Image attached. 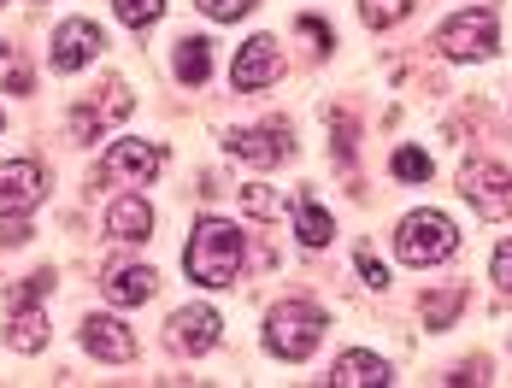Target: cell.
<instances>
[{
    "instance_id": "cell-1",
    "label": "cell",
    "mask_w": 512,
    "mask_h": 388,
    "mask_svg": "<svg viewBox=\"0 0 512 388\" xmlns=\"http://www.w3.org/2000/svg\"><path fill=\"white\" fill-rule=\"evenodd\" d=\"M242 259H248V247H242V230L230 218H201L189 247H183V271L201 289H230L236 271H242Z\"/></svg>"
},
{
    "instance_id": "cell-2",
    "label": "cell",
    "mask_w": 512,
    "mask_h": 388,
    "mask_svg": "<svg viewBox=\"0 0 512 388\" xmlns=\"http://www.w3.org/2000/svg\"><path fill=\"white\" fill-rule=\"evenodd\" d=\"M324 330H330V318H324L312 300H283V306L265 318V347H271L277 359H307V353H318Z\"/></svg>"
},
{
    "instance_id": "cell-3",
    "label": "cell",
    "mask_w": 512,
    "mask_h": 388,
    "mask_svg": "<svg viewBox=\"0 0 512 388\" xmlns=\"http://www.w3.org/2000/svg\"><path fill=\"white\" fill-rule=\"evenodd\" d=\"M395 253L407 259V265H442V259H454L460 253V230H454V218L448 212H407L401 218V230H395Z\"/></svg>"
},
{
    "instance_id": "cell-4",
    "label": "cell",
    "mask_w": 512,
    "mask_h": 388,
    "mask_svg": "<svg viewBox=\"0 0 512 388\" xmlns=\"http://www.w3.org/2000/svg\"><path fill=\"white\" fill-rule=\"evenodd\" d=\"M495 42H501V24H495L489 6H465V12H454V18L436 30V48L448 53L454 65H465V59H489Z\"/></svg>"
},
{
    "instance_id": "cell-5",
    "label": "cell",
    "mask_w": 512,
    "mask_h": 388,
    "mask_svg": "<svg viewBox=\"0 0 512 388\" xmlns=\"http://www.w3.org/2000/svg\"><path fill=\"white\" fill-rule=\"evenodd\" d=\"M460 194L483 212V218H512V171L489 165V159H465Z\"/></svg>"
},
{
    "instance_id": "cell-6",
    "label": "cell",
    "mask_w": 512,
    "mask_h": 388,
    "mask_svg": "<svg viewBox=\"0 0 512 388\" xmlns=\"http://www.w3.org/2000/svg\"><path fill=\"white\" fill-rule=\"evenodd\" d=\"M101 48H106V36L95 18H65L53 30V71H83Z\"/></svg>"
},
{
    "instance_id": "cell-7",
    "label": "cell",
    "mask_w": 512,
    "mask_h": 388,
    "mask_svg": "<svg viewBox=\"0 0 512 388\" xmlns=\"http://www.w3.org/2000/svg\"><path fill=\"white\" fill-rule=\"evenodd\" d=\"M42 165L36 159H12V165H0V218H24V212H36V200H42Z\"/></svg>"
},
{
    "instance_id": "cell-8",
    "label": "cell",
    "mask_w": 512,
    "mask_h": 388,
    "mask_svg": "<svg viewBox=\"0 0 512 388\" xmlns=\"http://www.w3.org/2000/svg\"><path fill=\"white\" fill-rule=\"evenodd\" d=\"M277 77H283V53H277V42H271V36H254V42H242L236 65H230V83H236L242 95H254V89L277 83Z\"/></svg>"
},
{
    "instance_id": "cell-9",
    "label": "cell",
    "mask_w": 512,
    "mask_h": 388,
    "mask_svg": "<svg viewBox=\"0 0 512 388\" xmlns=\"http://www.w3.org/2000/svg\"><path fill=\"white\" fill-rule=\"evenodd\" d=\"M159 165H165V153L154 142H112L106 147V159L95 165V183H112V177H136V183H148L159 177Z\"/></svg>"
},
{
    "instance_id": "cell-10",
    "label": "cell",
    "mask_w": 512,
    "mask_h": 388,
    "mask_svg": "<svg viewBox=\"0 0 512 388\" xmlns=\"http://www.w3.org/2000/svg\"><path fill=\"white\" fill-rule=\"evenodd\" d=\"M230 153L248 159V165H277V159L295 153V142H289V124H254V130L230 136Z\"/></svg>"
},
{
    "instance_id": "cell-11",
    "label": "cell",
    "mask_w": 512,
    "mask_h": 388,
    "mask_svg": "<svg viewBox=\"0 0 512 388\" xmlns=\"http://www.w3.org/2000/svg\"><path fill=\"white\" fill-rule=\"evenodd\" d=\"M218 330H224V318H218L212 306H183V312L171 318V347L206 353V347H218Z\"/></svg>"
},
{
    "instance_id": "cell-12",
    "label": "cell",
    "mask_w": 512,
    "mask_h": 388,
    "mask_svg": "<svg viewBox=\"0 0 512 388\" xmlns=\"http://www.w3.org/2000/svg\"><path fill=\"white\" fill-rule=\"evenodd\" d=\"M83 347L95 359H106V365H130L136 359V336L118 318H83Z\"/></svg>"
},
{
    "instance_id": "cell-13",
    "label": "cell",
    "mask_w": 512,
    "mask_h": 388,
    "mask_svg": "<svg viewBox=\"0 0 512 388\" xmlns=\"http://www.w3.org/2000/svg\"><path fill=\"white\" fill-rule=\"evenodd\" d=\"M148 230H154V206L142 194L112 200V212H106V236L112 242H148Z\"/></svg>"
},
{
    "instance_id": "cell-14",
    "label": "cell",
    "mask_w": 512,
    "mask_h": 388,
    "mask_svg": "<svg viewBox=\"0 0 512 388\" xmlns=\"http://www.w3.org/2000/svg\"><path fill=\"white\" fill-rule=\"evenodd\" d=\"M383 383H389V365L377 353H365V347L342 353L336 371H330V388H383Z\"/></svg>"
},
{
    "instance_id": "cell-15",
    "label": "cell",
    "mask_w": 512,
    "mask_h": 388,
    "mask_svg": "<svg viewBox=\"0 0 512 388\" xmlns=\"http://www.w3.org/2000/svg\"><path fill=\"white\" fill-rule=\"evenodd\" d=\"M154 294V271L148 265H112L106 271V300L112 306H142Z\"/></svg>"
},
{
    "instance_id": "cell-16",
    "label": "cell",
    "mask_w": 512,
    "mask_h": 388,
    "mask_svg": "<svg viewBox=\"0 0 512 388\" xmlns=\"http://www.w3.org/2000/svg\"><path fill=\"white\" fill-rule=\"evenodd\" d=\"M289 212H295V236H301V247H330L336 224H330V212H324V206H318L307 189L289 200Z\"/></svg>"
},
{
    "instance_id": "cell-17",
    "label": "cell",
    "mask_w": 512,
    "mask_h": 388,
    "mask_svg": "<svg viewBox=\"0 0 512 388\" xmlns=\"http://www.w3.org/2000/svg\"><path fill=\"white\" fill-rule=\"evenodd\" d=\"M177 77H183L189 89L212 77V42H206V36H183V42H177Z\"/></svg>"
},
{
    "instance_id": "cell-18",
    "label": "cell",
    "mask_w": 512,
    "mask_h": 388,
    "mask_svg": "<svg viewBox=\"0 0 512 388\" xmlns=\"http://www.w3.org/2000/svg\"><path fill=\"white\" fill-rule=\"evenodd\" d=\"M6 341H12L18 353H42V347H48V324L36 318V306L12 312V330H6Z\"/></svg>"
},
{
    "instance_id": "cell-19",
    "label": "cell",
    "mask_w": 512,
    "mask_h": 388,
    "mask_svg": "<svg viewBox=\"0 0 512 388\" xmlns=\"http://www.w3.org/2000/svg\"><path fill=\"white\" fill-rule=\"evenodd\" d=\"M0 89L6 95H30L36 89V77H30V65H24L18 48H0Z\"/></svg>"
},
{
    "instance_id": "cell-20",
    "label": "cell",
    "mask_w": 512,
    "mask_h": 388,
    "mask_svg": "<svg viewBox=\"0 0 512 388\" xmlns=\"http://www.w3.org/2000/svg\"><path fill=\"white\" fill-rule=\"evenodd\" d=\"M389 171L401 177V183H430V153H418V147H395V159H389Z\"/></svg>"
},
{
    "instance_id": "cell-21",
    "label": "cell",
    "mask_w": 512,
    "mask_h": 388,
    "mask_svg": "<svg viewBox=\"0 0 512 388\" xmlns=\"http://www.w3.org/2000/svg\"><path fill=\"white\" fill-rule=\"evenodd\" d=\"M412 12V0H359V18L371 24V30H389V24H401Z\"/></svg>"
},
{
    "instance_id": "cell-22",
    "label": "cell",
    "mask_w": 512,
    "mask_h": 388,
    "mask_svg": "<svg viewBox=\"0 0 512 388\" xmlns=\"http://www.w3.org/2000/svg\"><path fill=\"white\" fill-rule=\"evenodd\" d=\"M112 12H118L130 30H148V24L165 18V0H112Z\"/></svg>"
},
{
    "instance_id": "cell-23",
    "label": "cell",
    "mask_w": 512,
    "mask_h": 388,
    "mask_svg": "<svg viewBox=\"0 0 512 388\" xmlns=\"http://www.w3.org/2000/svg\"><path fill=\"white\" fill-rule=\"evenodd\" d=\"M460 306H465V289H442V294H430V300H424V324H430V330H442V324H448V318H454Z\"/></svg>"
},
{
    "instance_id": "cell-24",
    "label": "cell",
    "mask_w": 512,
    "mask_h": 388,
    "mask_svg": "<svg viewBox=\"0 0 512 388\" xmlns=\"http://www.w3.org/2000/svg\"><path fill=\"white\" fill-rule=\"evenodd\" d=\"M53 289V271H30L18 289H12V312H24V306H36V300H48Z\"/></svg>"
},
{
    "instance_id": "cell-25",
    "label": "cell",
    "mask_w": 512,
    "mask_h": 388,
    "mask_svg": "<svg viewBox=\"0 0 512 388\" xmlns=\"http://www.w3.org/2000/svg\"><path fill=\"white\" fill-rule=\"evenodd\" d=\"M242 206H248L254 218H277V212H283V200L265 189V183H248V189H242Z\"/></svg>"
},
{
    "instance_id": "cell-26",
    "label": "cell",
    "mask_w": 512,
    "mask_h": 388,
    "mask_svg": "<svg viewBox=\"0 0 512 388\" xmlns=\"http://www.w3.org/2000/svg\"><path fill=\"white\" fill-rule=\"evenodd\" d=\"M206 18H218V24H236V18H248L254 12V0H201Z\"/></svg>"
},
{
    "instance_id": "cell-27",
    "label": "cell",
    "mask_w": 512,
    "mask_h": 388,
    "mask_svg": "<svg viewBox=\"0 0 512 388\" xmlns=\"http://www.w3.org/2000/svg\"><path fill=\"white\" fill-rule=\"evenodd\" d=\"M359 277H365L371 289H389V271H383V259H377L371 247H359Z\"/></svg>"
},
{
    "instance_id": "cell-28",
    "label": "cell",
    "mask_w": 512,
    "mask_h": 388,
    "mask_svg": "<svg viewBox=\"0 0 512 388\" xmlns=\"http://www.w3.org/2000/svg\"><path fill=\"white\" fill-rule=\"evenodd\" d=\"M495 283H501V289H512V242L495 247Z\"/></svg>"
},
{
    "instance_id": "cell-29",
    "label": "cell",
    "mask_w": 512,
    "mask_h": 388,
    "mask_svg": "<svg viewBox=\"0 0 512 388\" xmlns=\"http://www.w3.org/2000/svg\"><path fill=\"white\" fill-rule=\"evenodd\" d=\"M0 242H6V247H24V242H30V224H18V218H6V230H0Z\"/></svg>"
},
{
    "instance_id": "cell-30",
    "label": "cell",
    "mask_w": 512,
    "mask_h": 388,
    "mask_svg": "<svg viewBox=\"0 0 512 388\" xmlns=\"http://www.w3.org/2000/svg\"><path fill=\"white\" fill-rule=\"evenodd\" d=\"M301 30H307L312 42H324V48H330V30H324V24H318V18H301Z\"/></svg>"
},
{
    "instance_id": "cell-31",
    "label": "cell",
    "mask_w": 512,
    "mask_h": 388,
    "mask_svg": "<svg viewBox=\"0 0 512 388\" xmlns=\"http://www.w3.org/2000/svg\"><path fill=\"white\" fill-rule=\"evenodd\" d=\"M0 124H6V118H0Z\"/></svg>"
},
{
    "instance_id": "cell-32",
    "label": "cell",
    "mask_w": 512,
    "mask_h": 388,
    "mask_svg": "<svg viewBox=\"0 0 512 388\" xmlns=\"http://www.w3.org/2000/svg\"><path fill=\"white\" fill-rule=\"evenodd\" d=\"M0 6H6V0H0Z\"/></svg>"
}]
</instances>
